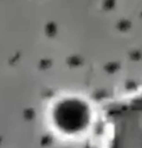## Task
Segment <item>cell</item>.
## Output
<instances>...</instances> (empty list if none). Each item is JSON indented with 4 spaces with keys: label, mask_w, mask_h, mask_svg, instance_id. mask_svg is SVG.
<instances>
[{
    "label": "cell",
    "mask_w": 142,
    "mask_h": 148,
    "mask_svg": "<svg viewBox=\"0 0 142 148\" xmlns=\"http://www.w3.org/2000/svg\"><path fill=\"white\" fill-rule=\"evenodd\" d=\"M51 120L53 125L60 131L73 132L83 123L81 107L76 102H60L52 110Z\"/></svg>",
    "instance_id": "6da1fadb"
}]
</instances>
